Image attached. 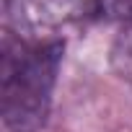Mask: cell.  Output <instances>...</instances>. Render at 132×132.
Returning a JSON list of instances; mask_svg holds the SVG:
<instances>
[{"mask_svg": "<svg viewBox=\"0 0 132 132\" xmlns=\"http://www.w3.org/2000/svg\"><path fill=\"white\" fill-rule=\"evenodd\" d=\"M21 18L34 29H62L104 11L101 0H18Z\"/></svg>", "mask_w": 132, "mask_h": 132, "instance_id": "cell-2", "label": "cell"}, {"mask_svg": "<svg viewBox=\"0 0 132 132\" xmlns=\"http://www.w3.org/2000/svg\"><path fill=\"white\" fill-rule=\"evenodd\" d=\"M62 52L60 39L39 47H23L13 36L3 39L0 109L11 132H39L47 124Z\"/></svg>", "mask_w": 132, "mask_h": 132, "instance_id": "cell-1", "label": "cell"}, {"mask_svg": "<svg viewBox=\"0 0 132 132\" xmlns=\"http://www.w3.org/2000/svg\"><path fill=\"white\" fill-rule=\"evenodd\" d=\"M111 65L122 80L132 86V23H124L111 47Z\"/></svg>", "mask_w": 132, "mask_h": 132, "instance_id": "cell-3", "label": "cell"}]
</instances>
